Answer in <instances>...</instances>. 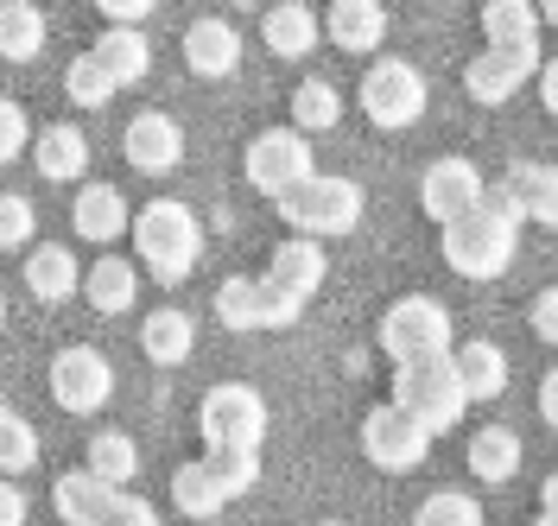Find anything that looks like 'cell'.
<instances>
[{
  "mask_svg": "<svg viewBox=\"0 0 558 526\" xmlns=\"http://www.w3.org/2000/svg\"><path fill=\"white\" fill-rule=\"evenodd\" d=\"M128 229H134L140 267H146L159 285L191 280V267L204 260V222H197L191 204H178V197H153L146 210L128 216Z\"/></svg>",
  "mask_w": 558,
  "mask_h": 526,
  "instance_id": "obj_1",
  "label": "cell"
},
{
  "mask_svg": "<svg viewBox=\"0 0 558 526\" xmlns=\"http://www.w3.org/2000/svg\"><path fill=\"white\" fill-rule=\"evenodd\" d=\"M274 204H279V216L292 222V235H305V242H337V235H355V222H362V184H355V178L312 172L305 184H292Z\"/></svg>",
  "mask_w": 558,
  "mask_h": 526,
  "instance_id": "obj_2",
  "label": "cell"
},
{
  "mask_svg": "<svg viewBox=\"0 0 558 526\" xmlns=\"http://www.w3.org/2000/svg\"><path fill=\"white\" fill-rule=\"evenodd\" d=\"M393 406L413 413L432 438H445V431L463 425L470 393H463V381H457L451 355H432V362H400V368H393Z\"/></svg>",
  "mask_w": 558,
  "mask_h": 526,
  "instance_id": "obj_3",
  "label": "cell"
},
{
  "mask_svg": "<svg viewBox=\"0 0 558 526\" xmlns=\"http://www.w3.org/2000/svg\"><path fill=\"white\" fill-rule=\"evenodd\" d=\"M514 247H521V229L488 210H470L457 222H445V267L463 273V280H501L514 267Z\"/></svg>",
  "mask_w": 558,
  "mask_h": 526,
  "instance_id": "obj_4",
  "label": "cell"
},
{
  "mask_svg": "<svg viewBox=\"0 0 558 526\" xmlns=\"http://www.w3.org/2000/svg\"><path fill=\"white\" fill-rule=\"evenodd\" d=\"M451 343H457L451 311H445L438 298H425V292H407V298H393V305L381 311V350H387L393 368H400V362L451 355Z\"/></svg>",
  "mask_w": 558,
  "mask_h": 526,
  "instance_id": "obj_5",
  "label": "cell"
},
{
  "mask_svg": "<svg viewBox=\"0 0 558 526\" xmlns=\"http://www.w3.org/2000/svg\"><path fill=\"white\" fill-rule=\"evenodd\" d=\"M197 431L209 451H260L267 444V400L247 381H216L197 400Z\"/></svg>",
  "mask_w": 558,
  "mask_h": 526,
  "instance_id": "obj_6",
  "label": "cell"
},
{
  "mask_svg": "<svg viewBox=\"0 0 558 526\" xmlns=\"http://www.w3.org/2000/svg\"><path fill=\"white\" fill-rule=\"evenodd\" d=\"M432 102V89H425V71L407 64V58H381V64H368L362 76V114L387 127V134H400V127H413L418 114Z\"/></svg>",
  "mask_w": 558,
  "mask_h": 526,
  "instance_id": "obj_7",
  "label": "cell"
},
{
  "mask_svg": "<svg viewBox=\"0 0 558 526\" xmlns=\"http://www.w3.org/2000/svg\"><path fill=\"white\" fill-rule=\"evenodd\" d=\"M242 172H247V184H254L260 197H286L292 184H305V178L317 172L312 134H299V127H267V134H254Z\"/></svg>",
  "mask_w": 558,
  "mask_h": 526,
  "instance_id": "obj_8",
  "label": "cell"
},
{
  "mask_svg": "<svg viewBox=\"0 0 558 526\" xmlns=\"http://www.w3.org/2000/svg\"><path fill=\"white\" fill-rule=\"evenodd\" d=\"M362 456H368L375 469H387V476H407V469H418V463L432 456V431L387 400V406H375V413L362 419Z\"/></svg>",
  "mask_w": 558,
  "mask_h": 526,
  "instance_id": "obj_9",
  "label": "cell"
},
{
  "mask_svg": "<svg viewBox=\"0 0 558 526\" xmlns=\"http://www.w3.org/2000/svg\"><path fill=\"white\" fill-rule=\"evenodd\" d=\"M51 400L64 406V413H102L108 400H114V368H108L102 350H89V343H70V350L51 355Z\"/></svg>",
  "mask_w": 558,
  "mask_h": 526,
  "instance_id": "obj_10",
  "label": "cell"
},
{
  "mask_svg": "<svg viewBox=\"0 0 558 526\" xmlns=\"http://www.w3.org/2000/svg\"><path fill=\"white\" fill-rule=\"evenodd\" d=\"M299 311H305V298L279 292L274 280H222L216 285L222 330H286V323H299Z\"/></svg>",
  "mask_w": 558,
  "mask_h": 526,
  "instance_id": "obj_11",
  "label": "cell"
},
{
  "mask_svg": "<svg viewBox=\"0 0 558 526\" xmlns=\"http://www.w3.org/2000/svg\"><path fill=\"white\" fill-rule=\"evenodd\" d=\"M539 64H546L539 45H483V58H470V71H463V89L483 108H501L521 83H533Z\"/></svg>",
  "mask_w": 558,
  "mask_h": 526,
  "instance_id": "obj_12",
  "label": "cell"
},
{
  "mask_svg": "<svg viewBox=\"0 0 558 526\" xmlns=\"http://www.w3.org/2000/svg\"><path fill=\"white\" fill-rule=\"evenodd\" d=\"M121 159L134 166L140 178H166L184 166V127H178L166 108H146L128 121V134H121Z\"/></svg>",
  "mask_w": 558,
  "mask_h": 526,
  "instance_id": "obj_13",
  "label": "cell"
},
{
  "mask_svg": "<svg viewBox=\"0 0 558 526\" xmlns=\"http://www.w3.org/2000/svg\"><path fill=\"white\" fill-rule=\"evenodd\" d=\"M476 197H483V172H476L470 159H432L425 178H418V210L432 216L438 229L457 222V216H470Z\"/></svg>",
  "mask_w": 558,
  "mask_h": 526,
  "instance_id": "obj_14",
  "label": "cell"
},
{
  "mask_svg": "<svg viewBox=\"0 0 558 526\" xmlns=\"http://www.w3.org/2000/svg\"><path fill=\"white\" fill-rule=\"evenodd\" d=\"M501 197L514 204V222H539V229L558 222V172L546 159H514L501 178Z\"/></svg>",
  "mask_w": 558,
  "mask_h": 526,
  "instance_id": "obj_15",
  "label": "cell"
},
{
  "mask_svg": "<svg viewBox=\"0 0 558 526\" xmlns=\"http://www.w3.org/2000/svg\"><path fill=\"white\" fill-rule=\"evenodd\" d=\"M184 64L197 76H235L242 71V33H235V20H191V33H184Z\"/></svg>",
  "mask_w": 558,
  "mask_h": 526,
  "instance_id": "obj_16",
  "label": "cell"
},
{
  "mask_svg": "<svg viewBox=\"0 0 558 526\" xmlns=\"http://www.w3.org/2000/svg\"><path fill=\"white\" fill-rule=\"evenodd\" d=\"M317 33H330L337 51H381L387 38V7L381 0H330V20H317Z\"/></svg>",
  "mask_w": 558,
  "mask_h": 526,
  "instance_id": "obj_17",
  "label": "cell"
},
{
  "mask_svg": "<svg viewBox=\"0 0 558 526\" xmlns=\"http://www.w3.org/2000/svg\"><path fill=\"white\" fill-rule=\"evenodd\" d=\"M260 38H267L274 58H312L324 33H317V13L305 0H274V7L260 13Z\"/></svg>",
  "mask_w": 558,
  "mask_h": 526,
  "instance_id": "obj_18",
  "label": "cell"
},
{
  "mask_svg": "<svg viewBox=\"0 0 558 526\" xmlns=\"http://www.w3.org/2000/svg\"><path fill=\"white\" fill-rule=\"evenodd\" d=\"M451 368H457V381H463V393H470V406L476 400H501V387H508V355H501V343H488V337L451 343Z\"/></svg>",
  "mask_w": 558,
  "mask_h": 526,
  "instance_id": "obj_19",
  "label": "cell"
},
{
  "mask_svg": "<svg viewBox=\"0 0 558 526\" xmlns=\"http://www.w3.org/2000/svg\"><path fill=\"white\" fill-rule=\"evenodd\" d=\"M70 222H76L83 242H121V235H128V197H121L114 184H83Z\"/></svg>",
  "mask_w": 558,
  "mask_h": 526,
  "instance_id": "obj_20",
  "label": "cell"
},
{
  "mask_svg": "<svg viewBox=\"0 0 558 526\" xmlns=\"http://www.w3.org/2000/svg\"><path fill=\"white\" fill-rule=\"evenodd\" d=\"M76 285H83V298H89L102 317L134 311V298H140V273L121 260V254H102V260H96V267H89Z\"/></svg>",
  "mask_w": 558,
  "mask_h": 526,
  "instance_id": "obj_21",
  "label": "cell"
},
{
  "mask_svg": "<svg viewBox=\"0 0 558 526\" xmlns=\"http://www.w3.org/2000/svg\"><path fill=\"white\" fill-rule=\"evenodd\" d=\"M96 64L114 76V89L121 83H146V71H153V38L140 33V26H108L96 38Z\"/></svg>",
  "mask_w": 558,
  "mask_h": 526,
  "instance_id": "obj_22",
  "label": "cell"
},
{
  "mask_svg": "<svg viewBox=\"0 0 558 526\" xmlns=\"http://www.w3.org/2000/svg\"><path fill=\"white\" fill-rule=\"evenodd\" d=\"M108 501H114V489L96 482L89 469H64V476L51 482V507H58V521L64 526H96L108 514Z\"/></svg>",
  "mask_w": 558,
  "mask_h": 526,
  "instance_id": "obj_23",
  "label": "cell"
},
{
  "mask_svg": "<svg viewBox=\"0 0 558 526\" xmlns=\"http://www.w3.org/2000/svg\"><path fill=\"white\" fill-rule=\"evenodd\" d=\"M33 166H38V178L70 184V178L89 172V140H83L70 121H58V127H45V134L33 140Z\"/></svg>",
  "mask_w": 558,
  "mask_h": 526,
  "instance_id": "obj_24",
  "label": "cell"
},
{
  "mask_svg": "<svg viewBox=\"0 0 558 526\" xmlns=\"http://www.w3.org/2000/svg\"><path fill=\"white\" fill-rule=\"evenodd\" d=\"M267 280L279 292H292V298H312L317 285H324V247L305 242V235H292V242L274 247V267H267Z\"/></svg>",
  "mask_w": 558,
  "mask_h": 526,
  "instance_id": "obj_25",
  "label": "cell"
},
{
  "mask_svg": "<svg viewBox=\"0 0 558 526\" xmlns=\"http://www.w3.org/2000/svg\"><path fill=\"white\" fill-rule=\"evenodd\" d=\"M140 350H146V362H159V368H178L184 355L197 350V323L178 311V305H166V311H153L140 323Z\"/></svg>",
  "mask_w": 558,
  "mask_h": 526,
  "instance_id": "obj_26",
  "label": "cell"
},
{
  "mask_svg": "<svg viewBox=\"0 0 558 526\" xmlns=\"http://www.w3.org/2000/svg\"><path fill=\"white\" fill-rule=\"evenodd\" d=\"M45 38H51V26H45V13L33 0H0V58L7 64H33L45 51Z\"/></svg>",
  "mask_w": 558,
  "mask_h": 526,
  "instance_id": "obj_27",
  "label": "cell"
},
{
  "mask_svg": "<svg viewBox=\"0 0 558 526\" xmlns=\"http://www.w3.org/2000/svg\"><path fill=\"white\" fill-rule=\"evenodd\" d=\"M463 463H470L476 482H514V469H521V438H514L508 425H483V431L470 438Z\"/></svg>",
  "mask_w": 558,
  "mask_h": 526,
  "instance_id": "obj_28",
  "label": "cell"
},
{
  "mask_svg": "<svg viewBox=\"0 0 558 526\" xmlns=\"http://www.w3.org/2000/svg\"><path fill=\"white\" fill-rule=\"evenodd\" d=\"M26 292H33L38 305H64L70 292H76V254L58 242H45L26 254Z\"/></svg>",
  "mask_w": 558,
  "mask_h": 526,
  "instance_id": "obj_29",
  "label": "cell"
},
{
  "mask_svg": "<svg viewBox=\"0 0 558 526\" xmlns=\"http://www.w3.org/2000/svg\"><path fill=\"white\" fill-rule=\"evenodd\" d=\"M172 501H178L184 521H216V514L229 507V494H222V482H216L209 463H178L172 469Z\"/></svg>",
  "mask_w": 558,
  "mask_h": 526,
  "instance_id": "obj_30",
  "label": "cell"
},
{
  "mask_svg": "<svg viewBox=\"0 0 558 526\" xmlns=\"http://www.w3.org/2000/svg\"><path fill=\"white\" fill-rule=\"evenodd\" d=\"M83 469H89L96 482H108V489H128V482L140 476V444L128 438V431H96Z\"/></svg>",
  "mask_w": 558,
  "mask_h": 526,
  "instance_id": "obj_31",
  "label": "cell"
},
{
  "mask_svg": "<svg viewBox=\"0 0 558 526\" xmlns=\"http://www.w3.org/2000/svg\"><path fill=\"white\" fill-rule=\"evenodd\" d=\"M337 121H343V96H337V83L305 76V83L292 89V127H299V134H330Z\"/></svg>",
  "mask_w": 558,
  "mask_h": 526,
  "instance_id": "obj_32",
  "label": "cell"
},
{
  "mask_svg": "<svg viewBox=\"0 0 558 526\" xmlns=\"http://www.w3.org/2000/svg\"><path fill=\"white\" fill-rule=\"evenodd\" d=\"M488 45H539V13L533 0H483Z\"/></svg>",
  "mask_w": 558,
  "mask_h": 526,
  "instance_id": "obj_33",
  "label": "cell"
},
{
  "mask_svg": "<svg viewBox=\"0 0 558 526\" xmlns=\"http://www.w3.org/2000/svg\"><path fill=\"white\" fill-rule=\"evenodd\" d=\"M64 96L76 108H108L114 102V76L96 64V51H83V58H70V71H64Z\"/></svg>",
  "mask_w": 558,
  "mask_h": 526,
  "instance_id": "obj_34",
  "label": "cell"
},
{
  "mask_svg": "<svg viewBox=\"0 0 558 526\" xmlns=\"http://www.w3.org/2000/svg\"><path fill=\"white\" fill-rule=\"evenodd\" d=\"M38 463V431L7 400H0V476H13V469H33Z\"/></svg>",
  "mask_w": 558,
  "mask_h": 526,
  "instance_id": "obj_35",
  "label": "cell"
},
{
  "mask_svg": "<svg viewBox=\"0 0 558 526\" xmlns=\"http://www.w3.org/2000/svg\"><path fill=\"white\" fill-rule=\"evenodd\" d=\"M413 526H483V507H476L463 489H438V494L418 501Z\"/></svg>",
  "mask_w": 558,
  "mask_h": 526,
  "instance_id": "obj_36",
  "label": "cell"
},
{
  "mask_svg": "<svg viewBox=\"0 0 558 526\" xmlns=\"http://www.w3.org/2000/svg\"><path fill=\"white\" fill-rule=\"evenodd\" d=\"M204 463L216 469V482H222L229 501H242V494L260 482V451H209Z\"/></svg>",
  "mask_w": 558,
  "mask_h": 526,
  "instance_id": "obj_37",
  "label": "cell"
},
{
  "mask_svg": "<svg viewBox=\"0 0 558 526\" xmlns=\"http://www.w3.org/2000/svg\"><path fill=\"white\" fill-rule=\"evenodd\" d=\"M38 229V210L20 197V191H0V254H13V247H26Z\"/></svg>",
  "mask_w": 558,
  "mask_h": 526,
  "instance_id": "obj_38",
  "label": "cell"
},
{
  "mask_svg": "<svg viewBox=\"0 0 558 526\" xmlns=\"http://www.w3.org/2000/svg\"><path fill=\"white\" fill-rule=\"evenodd\" d=\"M33 140V127H26V108L13 102V96H0V166H13L20 152Z\"/></svg>",
  "mask_w": 558,
  "mask_h": 526,
  "instance_id": "obj_39",
  "label": "cell"
},
{
  "mask_svg": "<svg viewBox=\"0 0 558 526\" xmlns=\"http://www.w3.org/2000/svg\"><path fill=\"white\" fill-rule=\"evenodd\" d=\"M96 526H166L159 521V507L153 501H140V494H128V489H114V501H108V514Z\"/></svg>",
  "mask_w": 558,
  "mask_h": 526,
  "instance_id": "obj_40",
  "label": "cell"
},
{
  "mask_svg": "<svg viewBox=\"0 0 558 526\" xmlns=\"http://www.w3.org/2000/svg\"><path fill=\"white\" fill-rule=\"evenodd\" d=\"M533 330H539V343H558V292L553 285L533 298Z\"/></svg>",
  "mask_w": 558,
  "mask_h": 526,
  "instance_id": "obj_41",
  "label": "cell"
},
{
  "mask_svg": "<svg viewBox=\"0 0 558 526\" xmlns=\"http://www.w3.org/2000/svg\"><path fill=\"white\" fill-rule=\"evenodd\" d=\"M96 7L108 13V26H140V20H146L159 0H96Z\"/></svg>",
  "mask_w": 558,
  "mask_h": 526,
  "instance_id": "obj_42",
  "label": "cell"
},
{
  "mask_svg": "<svg viewBox=\"0 0 558 526\" xmlns=\"http://www.w3.org/2000/svg\"><path fill=\"white\" fill-rule=\"evenodd\" d=\"M0 526H26V489L13 476H0Z\"/></svg>",
  "mask_w": 558,
  "mask_h": 526,
  "instance_id": "obj_43",
  "label": "cell"
},
{
  "mask_svg": "<svg viewBox=\"0 0 558 526\" xmlns=\"http://www.w3.org/2000/svg\"><path fill=\"white\" fill-rule=\"evenodd\" d=\"M533 76H539V102H546V114H558V71L553 64H539Z\"/></svg>",
  "mask_w": 558,
  "mask_h": 526,
  "instance_id": "obj_44",
  "label": "cell"
},
{
  "mask_svg": "<svg viewBox=\"0 0 558 526\" xmlns=\"http://www.w3.org/2000/svg\"><path fill=\"white\" fill-rule=\"evenodd\" d=\"M539 419L558 425V375H546V381H539Z\"/></svg>",
  "mask_w": 558,
  "mask_h": 526,
  "instance_id": "obj_45",
  "label": "cell"
},
{
  "mask_svg": "<svg viewBox=\"0 0 558 526\" xmlns=\"http://www.w3.org/2000/svg\"><path fill=\"white\" fill-rule=\"evenodd\" d=\"M539 514H553L558 521V476H546V489H539Z\"/></svg>",
  "mask_w": 558,
  "mask_h": 526,
  "instance_id": "obj_46",
  "label": "cell"
},
{
  "mask_svg": "<svg viewBox=\"0 0 558 526\" xmlns=\"http://www.w3.org/2000/svg\"><path fill=\"white\" fill-rule=\"evenodd\" d=\"M533 526H558V521H553V514H539V521H533Z\"/></svg>",
  "mask_w": 558,
  "mask_h": 526,
  "instance_id": "obj_47",
  "label": "cell"
},
{
  "mask_svg": "<svg viewBox=\"0 0 558 526\" xmlns=\"http://www.w3.org/2000/svg\"><path fill=\"white\" fill-rule=\"evenodd\" d=\"M0 323H7V298H0Z\"/></svg>",
  "mask_w": 558,
  "mask_h": 526,
  "instance_id": "obj_48",
  "label": "cell"
},
{
  "mask_svg": "<svg viewBox=\"0 0 558 526\" xmlns=\"http://www.w3.org/2000/svg\"><path fill=\"white\" fill-rule=\"evenodd\" d=\"M324 526H343V521H324Z\"/></svg>",
  "mask_w": 558,
  "mask_h": 526,
  "instance_id": "obj_49",
  "label": "cell"
}]
</instances>
